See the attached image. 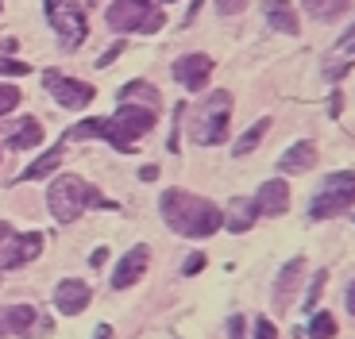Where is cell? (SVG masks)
Here are the masks:
<instances>
[{"label": "cell", "instance_id": "6da1fadb", "mask_svg": "<svg viewBox=\"0 0 355 339\" xmlns=\"http://www.w3.org/2000/svg\"><path fill=\"white\" fill-rule=\"evenodd\" d=\"M159 124V112L147 104H120L116 108V116L108 120H81L66 131V139H108L112 147L120 151H132L135 139L147 135L151 127Z\"/></svg>", "mask_w": 355, "mask_h": 339}, {"label": "cell", "instance_id": "7a4b0ae2", "mask_svg": "<svg viewBox=\"0 0 355 339\" xmlns=\"http://www.w3.org/2000/svg\"><path fill=\"white\" fill-rule=\"evenodd\" d=\"M159 208H162V220H166L178 235H186V239H209L213 232L224 228L220 208H216L213 201L197 196V193H186V189H166Z\"/></svg>", "mask_w": 355, "mask_h": 339}, {"label": "cell", "instance_id": "3957f363", "mask_svg": "<svg viewBox=\"0 0 355 339\" xmlns=\"http://www.w3.org/2000/svg\"><path fill=\"white\" fill-rule=\"evenodd\" d=\"M46 208H51V216L58 223H73L85 208H116V201H105V193L93 189L89 181L73 178V174H62L46 189Z\"/></svg>", "mask_w": 355, "mask_h": 339}, {"label": "cell", "instance_id": "277c9868", "mask_svg": "<svg viewBox=\"0 0 355 339\" xmlns=\"http://www.w3.org/2000/svg\"><path fill=\"white\" fill-rule=\"evenodd\" d=\"M228 120H232V93L216 89L209 100L193 104V116H189V135H193L201 147H216L228 139Z\"/></svg>", "mask_w": 355, "mask_h": 339}, {"label": "cell", "instance_id": "5b68a950", "mask_svg": "<svg viewBox=\"0 0 355 339\" xmlns=\"http://www.w3.org/2000/svg\"><path fill=\"white\" fill-rule=\"evenodd\" d=\"M108 27L112 31H139V35H151V31H159L162 24H166V16H162L159 8H155L151 0H112L108 4Z\"/></svg>", "mask_w": 355, "mask_h": 339}, {"label": "cell", "instance_id": "8992f818", "mask_svg": "<svg viewBox=\"0 0 355 339\" xmlns=\"http://www.w3.org/2000/svg\"><path fill=\"white\" fill-rule=\"evenodd\" d=\"M355 208V170H340L324 181L317 196L309 205V216L313 220H332V216H344Z\"/></svg>", "mask_w": 355, "mask_h": 339}, {"label": "cell", "instance_id": "52a82bcc", "mask_svg": "<svg viewBox=\"0 0 355 339\" xmlns=\"http://www.w3.org/2000/svg\"><path fill=\"white\" fill-rule=\"evenodd\" d=\"M43 235L39 232H16L12 223L0 220V270H19L39 259Z\"/></svg>", "mask_w": 355, "mask_h": 339}, {"label": "cell", "instance_id": "ba28073f", "mask_svg": "<svg viewBox=\"0 0 355 339\" xmlns=\"http://www.w3.org/2000/svg\"><path fill=\"white\" fill-rule=\"evenodd\" d=\"M46 19H51V27L58 31L66 51L85 43L89 24H85V8H81L78 0H46Z\"/></svg>", "mask_w": 355, "mask_h": 339}, {"label": "cell", "instance_id": "9c48e42d", "mask_svg": "<svg viewBox=\"0 0 355 339\" xmlns=\"http://www.w3.org/2000/svg\"><path fill=\"white\" fill-rule=\"evenodd\" d=\"M4 313V328L8 336H19V339H39V336H51V316H43L35 304H8L0 309Z\"/></svg>", "mask_w": 355, "mask_h": 339}, {"label": "cell", "instance_id": "30bf717a", "mask_svg": "<svg viewBox=\"0 0 355 339\" xmlns=\"http://www.w3.org/2000/svg\"><path fill=\"white\" fill-rule=\"evenodd\" d=\"M43 85L62 108H85V104H93V97H97L93 85H85V81H78V77H66V73H58V70H46Z\"/></svg>", "mask_w": 355, "mask_h": 339}, {"label": "cell", "instance_id": "8fae6325", "mask_svg": "<svg viewBox=\"0 0 355 339\" xmlns=\"http://www.w3.org/2000/svg\"><path fill=\"white\" fill-rule=\"evenodd\" d=\"M174 77H178L182 89L201 93L205 85H209V77H213V58H209V54H182L174 62Z\"/></svg>", "mask_w": 355, "mask_h": 339}, {"label": "cell", "instance_id": "7c38bea8", "mask_svg": "<svg viewBox=\"0 0 355 339\" xmlns=\"http://www.w3.org/2000/svg\"><path fill=\"white\" fill-rule=\"evenodd\" d=\"M302 277H305V259L297 255V259H290L282 270H278L275 277V293H270V301H275V313H286L293 304V297H297V289H302Z\"/></svg>", "mask_w": 355, "mask_h": 339}, {"label": "cell", "instance_id": "4fadbf2b", "mask_svg": "<svg viewBox=\"0 0 355 339\" xmlns=\"http://www.w3.org/2000/svg\"><path fill=\"white\" fill-rule=\"evenodd\" d=\"M147 262H151V247L147 243H135L124 259L116 262L112 270V289H132L143 274H147Z\"/></svg>", "mask_w": 355, "mask_h": 339}, {"label": "cell", "instance_id": "5bb4252c", "mask_svg": "<svg viewBox=\"0 0 355 339\" xmlns=\"http://www.w3.org/2000/svg\"><path fill=\"white\" fill-rule=\"evenodd\" d=\"M89 301H93V289H89L85 282H78V277H66V282H58V286H54V309H58L62 316L85 313Z\"/></svg>", "mask_w": 355, "mask_h": 339}, {"label": "cell", "instance_id": "9a60e30c", "mask_svg": "<svg viewBox=\"0 0 355 339\" xmlns=\"http://www.w3.org/2000/svg\"><path fill=\"white\" fill-rule=\"evenodd\" d=\"M251 201H255L259 216H282L290 208V185H286V178H270L259 185V193Z\"/></svg>", "mask_w": 355, "mask_h": 339}, {"label": "cell", "instance_id": "2e32d148", "mask_svg": "<svg viewBox=\"0 0 355 339\" xmlns=\"http://www.w3.org/2000/svg\"><path fill=\"white\" fill-rule=\"evenodd\" d=\"M255 220H259L255 201H251V196H232L228 212H224V228L236 232V235H243V232H251V223H255Z\"/></svg>", "mask_w": 355, "mask_h": 339}, {"label": "cell", "instance_id": "e0dca14e", "mask_svg": "<svg viewBox=\"0 0 355 339\" xmlns=\"http://www.w3.org/2000/svg\"><path fill=\"white\" fill-rule=\"evenodd\" d=\"M317 166V147L309 143V139H302V143H293L290 151L278 158V170L282 174H305V170Z\"/></svg>", "mask_w": 355, "mask_h": 339}, {"label": "cell", "instance_id": "ac0fdd59", "mask_svg": "<svg viewBox=\"0 0 355 339\" xmlns=\"http://www.w3.org/2000/svg\"><path fill=\"white\" fill-rule=\"evenodd\" d=\"M266 19H270V27L282 31V35H297V31H302V19H297L293 4H286V0H275V4L266 8Z\"/></svg>", "mask_w": 355, "mask_h": 339}, {"label": "cell", "instance_id": "d6986e66", "mask_svg": "<svg viewBox=\"0 0 355 339\" xmlns=\"http://www.w3.org/2000/svg\"><path fill=\"white\" fill-rule=\"evenodd\" d=\"M8 143H12V151H27V147H39L43 143V124L39 120H19L16 127H12V135H8Z\"/></svg>", "mask_w": 355, "mask_h": 339}, {"label": "cell", "instance_id": "ffe728a7", "mask_svg": "<svg viewBox=\"0 0 355 339\" xmlns=\"http://www.w3.org/2000/svg\"><path fill=\"white\" fill-rule=\"evenodd\" d=\"M132 100H143V104L155 108V112H159V104H162L159 89H155L151 81H128L124 89H120V104H132Z\"/></svg>", "mask_w": 355, "mask_h": 339}, {"label": "cell", "instance_id": "44dd1931", "mask_svg": "<svg viewBox=\"0 0 355 339\" xmlns=\"http://www.w3.org/2000/svg\"><path fill=\"white\" fill-rule=\"evenodd\" d=\"M58 166H62V147H51V151H46L43 158H35V162H31V166H27L16 181H43L46 174H54Z\"/></svg>", "mask_w": 355, "mask_h": 339}, {"label": "cell", "instance_id": "7402d4cb", "mask_svg": "<svg viewBox=\"0 0 355 339\" xmlns=\"http://www.w3.org/2000/svg\"><path fill=\"white\" fill-rule=\"evenodd\" d=\"M266 127H270V120H266V116H263V120H255V124H251L248 131H243V139H236V143H232V154H236V158H243V154H251L259 143H263Z\"/></svg>", "mask_w": 355, "mask_h": 339}, {"label": "cell", "instance_id": "603a6c76", "mask_svg": "<svg viewBox=\"0 0 355 339\" xmlns=\"http://www.w3.org/2000/svg\"><path fill=\"white\" fill-rule=\"evenodd\" d=\"M336 328H340V324H336V316H332V313H313V320L305 324V336H309V339H332V336H336Z\"/></svg>", "mask_w": 355, "mask_h": 339}, {"label": "cell", "instance_id": "cb8c5ba5", "mask_svg": "<svg viewBox=\"0 0 355 339\" xmlns=\"http://www.w3.org/2000/svg\"><path fill=\"white\" fill-rule=\"evenodd\" d=\"M324 282H329V270H317V274H313V286H309V293H305V309H317V301H320V289H324Z\"/></svg>", "mask_w": 355, "mask_h": 339}, {"label": "cell", "instance_id": "d4e9b609", "mask_svg": "<svg viewBox=\"0 0 355 339\" xmlns=\"http://www.w3.org/2000/svg\"><path fill=\"white\" fill-rule=\"evenodd\" d=\"M16 104H19V89L16 85H0V116H8Z\"/></svg>", "mask_w": 355, "mask_h": 339}, {"label": "cell", "instance_id": "484cf974", "mask_svg": "<svg viewBox=\"0 0 355 339\" xmlns=\"http://www.w3.org/2000/svg\"><path fill=\"white\" fill-rule=\"evenodd\" d=\"M344 8H347V0H320V4H317L313 12H317L320 19H336Z\"/></svg>", "mask_w": 355, "mask_h": 339}, {"label": "cell", "instance_id": "4316f807", "mask_svg": "<svg viewBox=\"0 0 355 339\" xmlns=\"http://www.w3.org/2000/svg\"><path fill=\"white\" fill-rule=\"evenodd\" d=\"M205 262H209V259H205L201 250H193V255H189V259H186V262H182V274H186V277H193V274H201V270H205Z\"/></svg>", "mask_w": 355, "mask_h": 339}, {"label": "cell", "instance_id": "83f0119b", "mask_svg": "<svg viewBox=\"0 0 355 339\" xmlns=\"http://www.w3.org/2000/svg\"><path fill=\"white\" fill-rule=\"evenodd\" d=\"M243 8H248V0H216V12L220 16H240Z\"/></svg>", "mask_w": 355, "mask_h": 339}, {"label": "cell", "instance_id": "f1b7e54d", "mask_svg": "<svg viewBox=\"0 0 355 339\" xmlns=\"http://www.w3.org/2000/svg\"><path fill=\"white\" fill-rule=\"evenodd\" d=\"M255 339H278L275 320H266V316H259V320H255Z\"/></svg>", "mask_w": 355, "mask_h": 339}, {"label": "cell", "instance_id": "f546056e", "mask_svg": "<svg viewBox=\"0 0 355 339\" xmlns=\"http://www.w3.org/2000/svg\"><path fill=\"white\" fill-rule=\"evenodd\" d=\"M0 73H8V77H24V73H27V62H16V58H0Z\"/></svg>", "mask_w": 355, "mask_h": 339}, {"label": "cell", "instance_id": "4dcf8cb0", "mask_svg": "<svg viewBox=\"0 0 355 339\" xmlns=\"http://www.w3.org/2000/svg\"><path fill=\"white\" fill-rule=\"evenodd\" d=\"M228 339H248V320L243 316H232L228 320Z\"/></svg>", "mask_w": 355, "mask_h": 339}, {"label": "cell", "instance_id": "1f68e13d", "mask_svg": "<svg viewBox=\"0 0 355 339\" xmlns=\"http://www.w3.org/2000/svg\"><path fill=\"white\" fill-rule=\"evenodd\" d=\"M120 51H124V43H112V46H108V51L97 58V66H108V62H116V58H120Z\"/></svg>", "mask_w": 355, "mask_h": 339}, {"label": "cell", "instance_id": "d6a6232c", "mask_svg": "<svg viewBox=\"0 0 355 339\" xmlns=\"http://www.w3.org/2000/svg\"><path fill=\"white\" fill-rule=\"evenodd\" d=\"M105 262H108V247H97V250H93V255H89V266H105Z\"/></svg>", "mask_w": 355, "mask_h": 339}, {"label": "cell", "instance_id": "836d02e7", "mask_svg": "<svg viewBox=\"0 0 355 339\" xmlns=\"http://www.w3.org/2000/svg\"><path fill=\"white\" fill-rule=\"evenodd\" d=\"M139 178H143V181H155V178H159V166H143Z\"/></svg>", "mask_w": 355, "mask_h": 339}, {"label": "cell", "instance_id": "e575fe53", "mask_svg": "<svg viewBox=\"0 0 355 339\" xmlns=\"http://www.w3.org/2000/svg\"><path fill=\"white\" fill-rule=\"evenodd\" d=\"M347 313L355 316V282H352V286H347Z\"/></svg>", "mask_w": 355, "mask_h": 339}, {"label": "cell", "instance_id": "d590c367", "mask_svg": "<svg viewBox=\"0 0 355 339\" xmlns=\"http://www.w3.org/2000/svg\"><path fill=\"white\" fill-rule=\"evenodd\" d=\"M352 39H355V24H352V27H347L344 35H340V43H336V46H347V43H352Z\"/></svg>", "mask_w": 355, "mask_h": 339}, {"label": "cell", "instance_id": "8d00e7d4", "mask_svg": "<svg viewBox=\"0 0 355 339\" xmlns=\"http://www.w3.org/2000/svg\"><path fill=\"white\" fill-rule=\"evenodd\" d=\"M340 108H344V97L336 93V97H332V108H329V112H332V116H340Z\"/></svg>", "mask_w": 355, "mask_h": 339}, {"label": "cell", "instance_id": "74e56055", "mask_svg": "<svg viewBox=\"0 0 355 339\" xmlns=\"http://www.w3.org/2000/svg\"><path fill=\"white\" fill-rule=\"evenodd\" d=\"M97 339H112V328H108V324H101V328H97Z\"/></svg>", "mask_w": 355, "mask_h": 339}, {"label": "cell", "instance_id": "f35d334b", "mask_svg": "<svg viewBox=\"0 0 355 339\" xmlns=\"http://www.w3.org/2000/svg\"><path fill=\"white\" fill-rule=\"evenodd\" d=\"M8 336V328H4V313H0V339Z\"/></svg>", "mask_w": 355, "mask_h": 339}, {"label": "cell", "instance_id": "ab89813d", "mask_svg": "<svg viewBox=\"0 0 355 339\" xmlns=\"http://www.w3.org/2000/svg\"><path fill=\"white\" fill-rule=\"evenodd\" d=\"M347 51H355V39H352V43H347Z\"/></svg>", "mask_w": 355, "mask_h": 339}]
</instances>
